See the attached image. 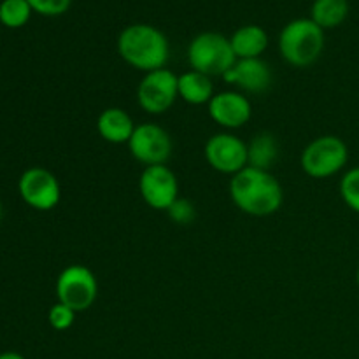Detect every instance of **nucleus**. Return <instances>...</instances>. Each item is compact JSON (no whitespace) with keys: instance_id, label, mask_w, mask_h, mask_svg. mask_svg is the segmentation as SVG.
Masks as SVG:
<instances>
[{"instance_id":"f257e3e1","label":"nucleus","mask_w":359,"mask_h":359,"mask_svg":"<svg viewBox=\"0 0 359 359\" xmlns=\"http://www.w3.org/2000/svg\"><path fill=\"white\" fill-rule=\"evenodd\" d=\"M231 202L242 212L255 217L276 214L284 200L283 186L276 175L269 170L245 167L230 181Z\"/></svg>"},{"instance_id":"f03ea898","label":"nucleus","mask_w":359,"mask_h":359,"mask_svg":"<svg viewBox=\"0 0 359 359\" xmlns=\"http://www.w3.org/2000/svg\"><path fill=\"white\" fill-rule=\"evenodd\" d=\"M118 53L123 62L147 74L165 69L170 56V44L160 28L149 23H133L119 32Z\"/></svg>"},{"instance_id":"7ed1b4c3","label":"nucleus","mask_w":359,"mask_h":359,"mask_svg":"<svg viewBox=\"0 0 359 359\" xmlns=\"http://www.w3.org/2000/svg\"><path fill=\"white\" fill-rule=\"evenodd\" d=\"M325 49V30L311 18H297L284 25L279 34V51L293 67H309L319 60Z\"/></svg>"},{"instance_id":"20e7f679","label":"nucleus","mask_w":359,"mask_h":359,"mask_svg":"<svg viewBox=\"0 0 359 359\" xmlns=\"http://www.w3.org/2000/svg\"><path fill=\"white\" fill-rule=\"evenodd\" d=\"M188 62L191 70L209 77H223L237 62V56L231 49L230 37L217 32H202L189 42Z\"/></svg>"},{"instance_id":"39448f33","label":"nucleus","mask_w":359,"mask_h":359,"mask_svg":"<svg viewBox=\"0 0 359 359\" xmlns=\"http://www.w3.org/2000/svg\"><path fill=\"white\" fill-rule=\"evenodd\" d=\"M349 160L347 144L337 135H321L307 144L300 156L302 170L314 179H328L339 174Z\"/></svg>"},{"instance_id":"423d86ee","label":"nucleus","mask_w":359,"mask_h":359,"mask_svg":"<svg viewBox=\"0 0 359 359\" xmlns=\"http://www.w3.org/2000/svg\"><path fill=\"white\" fill-rule=\"evenodd\" d=\"M56 297L77 314L88 311L98 297L97 277L88 266L69 265L56 279Z\"/></svg>"},{"instance_id":"0eeeda50","label":"nucleus","mask_w":359,"mask_h":359,"mask_svg":"<svg viewBox=\"0 0 359 359\" xmlns=\"http://www.w3.org/2000/svg\"><path fill=\"white\" fill-rule=\"evenodd\" d=\"M177 77L172 70L158 69L144 74L137 86V102L147 114L167 112L179 98Z\"/></svg>"},{"instance_id":"6e6552de","label":"nucleus","mask_w":359,"mask_h":359,"mask_svg":"<svg viewBox=\"0 0 359 359\" xmlns=\"http://www.w3.org/2000/svg\"><path fill=\"white\" fill-rule=\"evenodd\" d=\"M126 146H128L130 154L146 167L165 165L174 149L170 133L156 123H142L135 126V132Z\"/></svg>"},{"instance_id":"1a4fd4ad","label":"nucleus","mask_w":359,"mask_h":359,"mask_svg":"<svg viewBox=\"0 0 359 359\" xmlns=\"http://www.w3.org/2000/svg\"><path fill=\"white\" fill-rule=\"evenodd\" d=\"M18 189L28 207L42 212L55 209L62 198V188L56 175L42 167L27 168L21 174Z\"/></svg>"},{"instance_id":"9d476101","label":"nucleus","mask_w":359,"mask_h":359,"mask_svg":"<svg viewBox=\"0 0 359 359\" xmlns=\"http://www.w3.org/2000/svg\"><path fill=\"white\" fill-rule=\"evenodd\" d=\"M203 154L207 163L219 174L235 175L248 167V144L230 132L210 137L203 147Z\"/></svg>"},{"instance_id":"9b49d317","label":"nucleus","mask_w":359,"mask_h":359,"mask_svg":"<svg viewBox=\"0 0 359 359\" xmlns=\"http://www.w3.org/2000/svg\"><path fill=\"white\" fill-rule=\"evenodd\" d=\"M139 191L144 202L154 210H168L179 198V182L167 165L146 167L139 179Z\"/></svg>"},{"instance_id":"f8f14e48","label":"nucleus","mask_w":359,"mask_h":359,"mask_svg":"<svg viewBox=\"0 0 359 359\" xmlns=\"http://www.w3.org/2000/svg\"><path fill=\"white\" fill-rule=\"evenodd\" d=\"M209 116L214 123L226 130H237L248 125L252 116L251 102L241 91H221L207 104Z\"/></svg>"},{"instance_id":"ddd939ff","label":"nucleus","mask_w":359,"mask_h":359,"mask_svg":"<svg viewBox=\"0 0 359 359\" xmlns=\"http://www.w3.org/2000/svg\"><path fill=\"white\" fill-rule=\"evenodd\" d=\"M231 86L249 93H262L272 83V70L262 58L237 60L230 70L223 76Z\"/></svg>"},{"instance_id":"4468645a","label":"nucleus","mask_w":359,"mask_h":359,"mask_svg":"<svg viewBox=\"0 0 359 359\" xmlns=\"http://www.w3.org/2000/svg\"><path fill=\"white\" fill-rule=\"evenodd\" d=\"M98 135L109 144H128L135 132V123L121 107H107L97 119Z\"/></svg>"},{"instance_id":"2eb2a0df","label":"nucleus","mask_w":359,"mask_h":359,"mask_svg":"<svg viewBox=\"0 0 359 359\" xmlns=\"http://www.w3.org/2000/svg\"><path fill=\"white\" fill-rule=\"evenodd\" d=\"M230 44L237 60L262 58L269 48V34L259 25H244L231 34Z\"/></svg>"},{"instance_id":"dca6fc26","label":"nucleus","mask_w":359,"mask_h":359,"mask_svg":"<svg viewBox=\"0 0 359 359\" xmlns=\"http://www.w3.org/2000/svg\"><path fill=\"white\" fill-rule=\"evenodd\" d=\"M177 90L179 98L189 105H205L216 95L210 77L196 70H188L177 77Z\"/></svg>"},{"instance_id":"f3484780","label":"nucleus","mask_w":359,"mask_h":359,"mask_svg":"<svg viewBox=\"0 0 359 359\" xmlns=\"http://www.w3.org/2000/svg\"><path fill=\"white\" fill-rule=\"evenodd\" d=\"M279 158V144L269 132H262L248 142V167L269 170Z\"/></svg>"},{"instance_id":"a211bd4d","label":"nucleus","mask_w":359,"mask_h":359,"mask_svg":"<svg viewBox=\"0 0 359 359\" xmlns=\"http://www.w3.org/2000/svg\"><path fill=\"white\" fill-rule=\"evenodd\" d=\"M349 0H314L311 7V20L323 30L337 28L347 20Z\"/></svg>"},{"instance_id":"6ab92c4d","label":"nucleus","mask_w":359,"mask_h":359,"mask_svg":"<svg viewBox=\"0 0 359 359\" xmlns=\"http://www.w3.org/2000/svg\"><path fill=\"white\" fill-rule=\"evenodd\" d=\"M28 0H2L0 2V23L7 28H21L32 16Z\"/></svg>"},{"instance_id":"aec40b11","label":"nucleus","mask_w":359,"mask_h":359,"mask_svg":"<svg viewBox=\"0 0 359 359\" xmlns=\"http://www.w3.org/2000/svg\"><path fill=\"white\" fill-rule=\"evenodd\" d=\"M340 195L351 210L359 214V167L351 168L340 181Z\"/></svg>"},{"instance_id":"412c9836","label":"nucleus","mask_w":359,"mask_h":359,"mask_svg":"<svg viewBox=\"0 0 359 359\" xmlns=\"http://www.w3.org/2000/svg\"><path fill=\"white\" fill-rule=\"evenodd\" d=\"M76 316L77 312H74L70 307L56 302L48 312L49 326H51L53 330H56V332H65V330L72 328L74 321H76Z\"/></svg>"},{"instance_id":"4be33fe9","label":"nucleus","mask_w":359,"mask_h":359,"mask_svg":"<svg viewBox=\"0 0 359 359\" xmlns=\"http://www.w3.org/2000/svg\"><path fill=\"white\" fill-rule=\"evenodd\" d=\"M34 13L42 16H62L72 6V0H28Z\"/></svg>"},{"instance_id":"5701e85b","label":"nucleus","mask_w":359,"mask_h":359,"mask_svg":"<svg viewBox=\"0 0 359 359\" xmlns=\"http://www.w3.org/2000/svg\"><path fill=\"white\" fill-rule=\"evenodd\" d=\"M168 216L174 223L188 224L195 217V205L186 198H177L170 207H168Z\"/></svg>"},{"instance_id":"b1692460","label":"nucleus","mask_w":359,"mask_h":359,"mask_svg":"<svg viewBox=\"0 0 359 359\" xmlns=\"http://www.w3.org/2000/svg\"><path fill=\"white\" fill-rule=\"evenodd\" d=\"M0 359H25L20 353H2L0 354Z\"/></svg>"},{"instance_id":"393cba45","label":"nucleus","mask_w":359,"mask_h":359,"mask_svg":"<svg viewBox=\"0 0 359 359\" xmlns=\"http://www.w3.org/2000/svg\"><path fill=\"white\" fill-rule=\"evenodd\" d=\"M356 283H358V286H359V269H358V273H356Z\"/></svg>"},{"instance_id":"a878e982","label":"nucleus","mask_w":359,"mask_h":359,"mask_svg":"<svg viewBox=\"0 0 359 359\" xmlns=\"http://www.w3.org/2000/svg\"><path fill=\"white\" fill-rule=\"evenodd\" d=\"M0 217H2V205H0Z\"/></svg>"}]
</instances>
